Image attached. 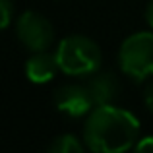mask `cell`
Returning a JSON list of instances; mask_svg holds the SVG:
<instances>
[{"label":"cell","instance_id":"12","mask_svg":"<svg viewBox=\"0 0 153 153\" xmlns=\"http://www.w3.org/2000/svg\"><path fill=\"white\" fill-rule=\"evenodd\" d=\"M146 19H147V23H149V27L153 29V0H149V4H147V8H146Z\"/></svg>","mask_w":153,"mask_h":153},{"label":"cell","instance_id":"8","mask_svg":"<svg viewBox=\"0 0 153 153\" xmlns=\"http://www.w3.org/2000/svg\"><path fill=\"white\" fill-rule=\"evenodd\" d=\"M51 153H82L83 146L76 136L66 134V136H58L52 140V143L47 147Z\"/></svg>","mask_w":153,"mask_h":153},{"label":"cell","instance_id":"10","mask_svg":"<svg viewBox=\"0 0 153 153\" xmlns=\"http://www.w3.org/2000/svg\"><path fill=\"white\" fill-rule=\"evenodd\" d=\"M136 149L138 151H147V153H153V136H147V138L140 140L136 143Z\"/></svg>","mask_w":153,"mask_h":153},{"label":"cell","instance_id":"1","mask_svg":"<svg viewBox=\"0 0 153 153\" xmlns=\"http://www.w3.org/2000/svg\"><path fill=\"white\" fill-rule=\"evenodd\" d=\"M140 136V122L130 111L99 105L83 126L85 147L97 153H120L134 147Z\"/></svg>","mask_w":153,"mask_h":153},{"label":"cell","instance_id":"7","mask_svg":"<svg viewBox=\"0 0 153 153\" xmlns=\"http://www.w3.org/2000/svg\"><path fill=\"white\" fill-rule=\"evenodd\" d=\"M85 85L89 87L91 97H93L95 105H111L118 97L120 91V83L118 79L114 78V74H108V72H103V74H91V78L85 82Z\"/></svg>","mask_w":153,"mask_h":153},{"label":"cell","instance_id":"6","mask_svg":"<svg viewBox=\"0 0 153 153\" xmlns=\"http://www.w3.org/2000/svg\"><path fill=\"white\" fill-rule=\"evenodd\" d=\"M58 70H60V64H58V58H56V52H49V51L35 52L25 62V76L33 83L51 82Z\"/></svg>","mask_w":153,"mask_h":153},{"label":"cell","instance_id":"4","mask_svg":"<svg viewBox=\"0 0 153 153\" xmlns=\"http://www.w3.org/2000/svg\"><path fill=\"white\" fill-rule=\"evenodd\" d=\"M16 33L22 45L31 52L49 51L54 41V29L51 22L37 12H23L16 23Z\"/></svg>","mask_w":153,"mask_h":153},{"label":"cell","instance_id":"2","mask_svg":"<svg viewBox=\"0 0 153 153\" xmlns=\"http://www.w3.org/2000/svg\"><path fill=\"white\" fill-rule=\"evenodd\" d=\"M56 58L66 76H91L101 66V49L85 35H70L58 43Z\"/></svg>","mask_w":153,"mask_h":153},{"label":"cell","instance_id":"9","mask_svg":"<svg viewBox=\"0 0 153 153\" xmlns=\"http://www.w3.org/2000/svg\"><path fill=\"white\" fill-rule=\"evenodd\" d=\"M0 16H2V27L6 29L8 25H10L12 18H14V4H12V0H0Z\"/></svg>","mask_w":153,"mask_h":153},{"label":"cell","instance_id":"5","mask_svg":"<svg viewBox=\"0 0 153 153\" xmlns=\"http://www.w3.org/2000/svg\"><path fill=\"white\" fill-rule=\"evenodd\" d=\"M54 107L56 111L64 112V114L78 118V116L89 114L93 107H97L91 97V91L85 83L78 85V83H68L54 91Z\"/></svg>","mask_w":153,"mask_h":153},{"label":"cell","instance_id":"3","mask_svg":"<svg viewBox=\"0 0 153 153\" xmlns=\"http://www.w3.org/2000/svg\"><path fill=\"white\" fill-rule=\"evenodd\" d=\"M120 70L136 82L153 76V31L134 33L120 45Z\"/></svg>","mask_w":153,"mask_h":153},{"label":"cell","instance_id":"11","mask_svg":"<svg viewBox=\"0 0 153 153\" xmlns=\"http://www.w3.org/2000/svg\"><path fill=\"white\" fill-rule=\"evenodd\" d=\"M143 101H146V107L153 112V83H149V85L146 87V91H143Z\"/></svg>","mask_w":153,"mask_h":153}]
</instances>
